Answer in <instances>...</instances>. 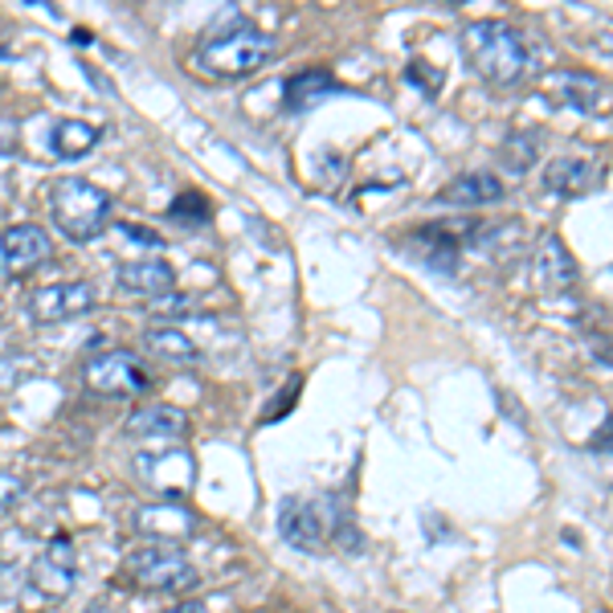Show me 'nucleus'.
Wrapping results in <instances>:
<instances>
[{
  "label": "nucleus",
  "mask_w": 613,
  "mask_h": 613,
  "mask_svg": "<svg viewBox=\"0 0 613 613\" xmlns=\"http://www.w3.org/2000/svg\"><path fill=\"white\" fill-rule=\"evenodd\" d=\"M0 58H9V50H4V46H0Z\"/></svg>",
  "instance_id": "nucleus-31"
},
{
  "label": "nucleus",
  "mask_w": 613,
  "mask_h": 613,
  "mask_svg": "<svg viewBox=\"0 0 613 613\" xmlns=\"http://www.w3.org/2000/svg\"><path fill=\"white\" fill-rule=\"evenodd\" d=\"M275 58V38L263 29H229L197 50V66L214 78H250Z\"/></svg>",
  "instance_id": "nucleus-2"
},
{
  "label": "nucleus",
  "mask_w": 613,
  "mask_h": 613,
  "mask_svg": "<svg viewBox=\"0 0 613 613\" xmlns=\"http://www.w3.org/2000/svg\"><path fill=\"white\" fill-rule=\"evenodd\" d=\"M503 164L512 168V172H527L532 164H536V139L532 136H507L500 148Z\"/></svg>",
  "instance_id": "nucleus-22"
},
{
  "label": "nucleus",
  "mask_w": 613,
  "mask_h": 613,
  "mask_svg": "<svg viewBox=\"0 0 613 613\" xmlns=\"http://www.w3.org/2000/svg\"><path fill=\"white\" fill-rule=\"evenodd\" d=\"M82 613H111L107 605H90V610H82Z\"/></svg>",
  "instance_id": "nucleus-30"
},
{
  "label": "nucleus",
  "mask_w": 613,
  "mask_h": 613,
  "mask_svg": "<svg viewBox=\"0 0 613 613\" xmlns=\"http://www.w3.org/2000/svg\"><path fill=\"white\" fill-rule=\"evenodd\" d=\"M119 287L131 290V295L164 299L176 287V270L168 263H123L119 266Z\"/></svg>",
  "instance_id": "nucleus-13"
},
{
  "label": "nucleus",
  "mask_w": 613,
  "mask_h": 613,
  "mask_svg": "<svg viewBox=\"0 0 613 613\" xmlns=\"http://www.w3.org/2000/svg\"><path fill=\"white\" fill-rule=\"evenodd\" d=\"M78 581V564H75V548L70 540H53L50 548L41 552L33 568H29V593L41 605H58V601L70 597V589Z\"/></svg>",
  "instance_id": "nucleus-7"
},
{
  "label": "nucleus",
  "mask_w": 613,
  "mask_h": 613,
  "mask_svg": "<svg viewBox=\"0 0 613 613\" xmlns=\"http://www.w3.org/2000/svg\"><path fill=\"white\" fill-rule=\"evenodd\" d=\"M442 200H446V205H495V200H503V185L500 176L471 172L442 188Z\"/></svg>",
  "instance_id": "nucleus-17"
},
{
  "label": "nucleus",
  "mask_w": 613,
  "mask_h": 613,
  "mask_svg": "<svg viewBox=\"0 0 613 613\" xmlns=\"http://www.w3.org/2000/svg\"><path fill=\"white\" fill-rule=\"evenodd\" d=\"M41 258H50V238L38 226L0 229V270H29Z\"/></svg>",
  "instance_id": "nucleus-9"
},
{
  "label": "nucleus",
  "mask_w": 613,
  "mask_h": 613,
  "mask_svg": "<svg viewBox=\"0 0 613 613\" xmlns=\"http://www.w3.org/2000/svg\"><path fill=\"white\" fill-rule=\"evenodd\" d=\"M139 524L148 527V532H160V536H172V532L185 536L188 527H192V515L168 503V507H144V512H139Z\"/></svg>",
  "instance_id": "nucleus-20"
},
{
  "label": "nucleus",
  "mask_w": 613,
  "mask_h": 613,
  "mask_svg": "<svg viewBox=\"0 0 613 613\" xmlns=\"http://www.w3.org/2000/svg\"><path fill=\"white\" fill-rule=\"evenodd\" d=\"M13 148H17V123L0 119V156H9Z\"/></svg>",
  "instance_id": "nucleus-26"
},
{
  "label": "nucleus",
  "mask_w": 613,
  "mask_h": 613,
  "mask_svg": "<svg viewBox=\"0 0 613 613\" xmlns=\"http://www.w3.org/2000/svg\"><path fill=\"white\" fill-rule=\"evenodd\" d=\"M463 58L478 70L483 82L491 87H512L527 70V50L520 33L500 21H475L463 33Z\"/></svg>",
  "instance_id": "nucleus-1"
},
{
  "label": "nucleus",
  "mask_w": 613,
  "mask_h": 613,
  "mask_svg": "<svg viewBox=\"0 0 613 613\" xmlns=\"http://www.w3.org/2000/svg\"><path fill=\"white\" fill-rule=\"evenodd\" d=\"M50 209H53V221H58V229H62L66 238L70 241H90L107 229V217H111V197H107L99 185H90V180L66 176V180L53 185Z\"/></svg>",
  "instance_id": "nucleus-3"
},
{
  "label": "nucleus",
  "mask_w": 613,
  "mask_h": 613,
  "mask_svg": "<svg viewBox=\"0 0 613 613\" xmlns=\"http://www.w3.org/2000/svg\"><path fill=\"white\" fill-rule=\"evenodd\" d=\"M536 266H540L544 287H548L552 295L576 287V263H573V254L564 250V241L556 238V234H544V238L536 241Z\"/></svg>",
  "instance_id": "nucleus-12"
},
{
  "label": "nucleus",
  "mask_w": 613,
  "mask_h": 613,
  "mask_svg": "<svg viewBox=\"0 0 613 613\" xmlns=\"http://www.w3.org/2000/svg\"><path fill=\"white\" fill-rule=\"evenodd\" d=\"M50 148L62 160H82V156H90V151L99 148V127H90L87 119H62V123L53 127Z\"/></svg>",
  "instance_id": "nucleus-18"
},
{
  "label": "nucleus",
  "mask_w": 613,
  "mask_h": 613,
  "mask_svg": "<svg viewBox=\"0 0 613 613\" xmlns=\"http://www.w3.org/2000/svg\"><path fill=\"white\" fill-rule=\"evenodd\" d=\"M414 250L422 254V263L429 270H442V275H454L458 270V246H454L442 229H417Z\"/></svg>",
  "instance_id": "nucleus-19"
},
{
  "label": "nucleus",
  "mask_w": 613,
  "mask_h": 613,
  "mask_svg": "<svg viewBox=\"0 0 613 613\" xmlns=\"http://www.w3.org/2000/svg\"><path fill=\"white\" fill-rule=\"evenodd\" d=\"M127 429L136 438H185L188 434V414L172 409V405H148L127 417Z\"/></svg>",
  "instance_id": "nucleus-14"
},
{
  "label": "nucleus",
  "mask_w": 613,
  "mask_h": 613,
  "mask_svg": "<svg viewBox=\"0 0 613 613\" xmlns=\"http://www.w3.org/2000/svg\"><path fill=\"white\" fill-rule=\"evenodd\" d=\"M192 307H197V303L188 299V295H176V303H164L160 315H172V319H176V315H188Z\"/></svg>",
  "instance_id": "nucleus-27"
},
{
  "label": "nucleus",
  "mask_w": 613,
  "mask_h": 613,
  "mask_svg": "<svg viewBox=\"0 0 613 613\" xmlns=\"http://www.w3.org/2000/svg\"><path fill=\"white\" fill-rule=\"evenodd\" d=\"M148 344L160 356H172V360H197V344L185 336V332H176V327H156L148 332Z\"/></svg>",
  "instance_id": "nucleus-21"
},
{
  "label": "nucleus",
  "mask_w": 613,
  "mask_h": 613,
  "mask_svg": "<svg viewBox=\"0 0 613 613\" xmlns=\"http://www.w3.org/2000/svg\"><path fill=\"white\" fill-rule=\"evenodd\" d=\"M336 90L339 82L327 70H303V75L287 78L283 102H287V111H307V107H319L324 99H332Z\"/></svg>",
  "instance_id": "nucleus-15"
},
{
  "label": "nucleus",
  "mask_w": 613,
  "mask_h": 613,
  "mask_svg": "<svg viewBox=\"0 0 613 613\" xmlns=\"http://www.w3.org/2000/svg\"><path fill=\"white\" fill-rule=\"evenodd\" d=\"M131 576L156 593H176V589H188L197 581L185 552L172 548V544H144V548L131 552Z\"/></svg>",
  "instance_id": "nucleus-6"
},
{
  "label": "nucleus",
  "mask_w": 613,
  "mask_h": 613,
  "mask_svg": "<svg viewBox=\"0 0 613 613\" xmlns=\"http://www.w3.org/2000/svg\"><path fill=\"white\" fill-rule=\"evenodd\" d=\"M87 388L99 393V397H111V401H127L136 397L139 388L148 385V373L139 364L136 352L127 348H115V352H102L95 360H87Z\"/></svg>",
  "instance_id": "nucleus-5"
},
{
  "label": "nucleus",
  "mask_w": 613,
  "mask_h": 613,
  "mask_svg": "<svg viewBox=\"0 0 613 613\" xmlns=\"http://www.w3.org/2000/svg\"><path fill=\"white\" fill-rule=\"evenodd\" d=\"M168 613H209V610H205L200 601H185V605H172Z\"/></svg>",
  "instance_id": "nucleus-29"
},
{
  "label": "nucleus",
  "mask_w": 613,
  "mask_h": 613,
  "mask_svg": "<svg viewBox=\"0 0 613 613\" xmlns=\"http://www.w3.org/2000/svg\"><path fill=\"white\" fill-rule=\"evenodd\" d=\"M597 180H601L597 164L585 160V156H561V160H552L544 168V185L552 192H561V197H585V192L597 188Z\"/></svg>",
  "instance_id": "nucleus-10"
},
{
  "label": "nucleus",
  "mask_w": 613,
  "mask_h": 613,
  "mask_svg": "<svg viewBox=\"0 0 613 613\" xmlns=\"http://www.w3.org/2000/svg\"><path fill=\"white\" fill-rule=\"evenodd\" d=\"M393 613H397V610H393Z\"/></svg>",
  "instance_id": "nucleus-32"
},
{
  "label": "nucleus",
  "mask_w": 613,
  "mask_h": 613,
  "mask_svg": "<svg viewBox=\"0 0 613 613\" xmlns=\"http://www.w3.org/2000/svg\"><path fill=\"white\" fill-rule=\"evenodd\" d=\"M544 87H548L561 102L576 107V111H597L601 99H605V82L585 75V70H556V75H548Z\"/></svg>",
  "instance_id": "nucleus-11"
},
{
  "label": "nucleus",
  "mask_w": 613,
  "mask_h": 613,
  "mask_svg": "<svg viewBox=\"0 0 613 613\" xmlns=\"http://www.w3.org/2000/svg\"><path fill=\"white\" fill-rule=\"evenodd\" d=\"M127 238H136V241H148V246H160V238L151 234V229H136V226H123Z\"/></svg>",
  "instance_id": "nucleus-28"
},
{
  "label": "nucleus",
  "mask_w": 613,
  "mask_h": 613,
  "mask_svg": "<svg viewBox=\"0 0 613 613\" xmlns=\"http://www.w3.org/2000/svg\"><path fill=\"white\" fill-rule=\"evenodd\" d=\"M405 78L414 82V87H422L426 95H438L442 90V70L438 66H426V62H409V70H405Z\"/></svg>",
  "instance_id": "nucleus-23"
},
{
  "label": "nucleus",
  "mask_w": 613,
  "mask_h": 613,
  "mask_svg": "<svg viewBox=\"0 0 613 613\" xmlns=\"http://www.w3.org/2000/svg\"><path fill=\"white\" fill-rule=\"evenodd\" d=\"M344 524V503L336 495H315V500H283L278 507V532L287 544L303 552H319L332 536L348 532Z\"/></svg>",
  "instance_id": "nucleus-4"
},
{
  "label": "nucleus",
  "mask_w": 613,
  "mask_h": 613,
  "mask_svg": "<svg viewBox=\"0 0 613 613\" xmlns=\"http://www.w3.org/2000/svg\"><path fill=\"white\" fill-rule=\"evenodd\" d=\"M136 463H139V475L148 478L156 491H168V495H172L168 475H176L180 487L192 483V458H188V454H139Z\"/></svg>",
  "instance_id": "nucleus-16"
},
{
  "label": "nucleus",
  "mask_w": 613,
  "mask_h": 613,
  "mask_svg": "<svg viewBox=\"0 0 613 613\" xmlns=\"http://www.w3.org/2000/svg\"><path fill=\"white\" fill-rule=\"evenodd\" d=\"M90 307H95V290L87 283H50V287L33 290V303H29L38 324H62V319L87 315Z\"/></svg>",
  "instance_id": "nucleus-8"
},
{
  "label": "nucleus",
  "mask_w": 613,
  "mask_h": 613,
  "mask_svg": "<svg viewBox=\"0 0 613 613\" xmlns=\"http://www.w3.org/2000/svg\"><path fill=\"white\" fill-rule=\"evenodd\" d=\"M176 217H197V221H205V217H209V205H205L197 192H188V197H180V205H176Z\"/></svg>",
  "instance_id": "nucleus-25"
},
{
  "label": "nucleus",
  "mask_w": 613,
  "mask_h": 613,
  "mask_svg": "<svg viewBox=\"0 0 613 613\" xmlns=\"http://www.w3.org/2000/svg\"><path fill=\"white\" fill-rule=\"evenodd\" d=\"M21 495H26V483L17 475H4V471H0V512H9Z\"/></svg>",
  "instance_id": "nucleus-24"
}]
</instances>
